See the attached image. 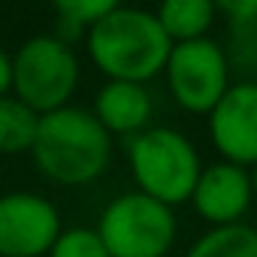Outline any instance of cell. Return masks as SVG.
<instances>
[{"label":"cell","instance_id":"6da1fadb","mask_svg":"<svg viewBox=\"0 0 257 257\" xmlns=\"http://www.w3.org/2000/svg\"><path fill=\"white\" fill-rule=\"evenodd\" d=\"M85 49L106 82L149 85L152 79L164 76L173 43L161 31L152 10L115 4L85 34Z\"/></svg>","mask_w":257,"mask_h":257},{"label":"cell","instance_id":"7a4b0ae2","mask_svg":"<svg viewBox=\"0 0 257 257\" xmlns=\"http://www.w3.org/2000/svg\"><path fill=\"white\" fill-rule=\"evenodd\" d=\"M31 158L37 170L55 185H91L112 164V137L97 124L91 109L70 103L40 115Z\"/></svg>","mask_w":257,"mask_h":257},{"label":"cell","instance_id":"3957f363","mask_svg":"<svg viewBox=\"0 0 257 257\" xmlns=\"http://www.w3.org/2000/svg\"><path fill=\"white\" fill-rule=\"evenodd\" d=\"M127 164L137 191L176 209L191 203L203 161L194 143L176 127L152 124L143 134L127 140Z\"/></svg>","mask_w":257,"mask_h":257},{"label":"cell","instance_id":"277c9868","mask_svg":"<svg viewBox=\"0 0 257 257\" xmlns=\"http://www.w3.org/2000/svg\"><path fill=\"white\" fill-rule=\"evenodd\" d=\"M82 79V64L73 46L52 34L25 40L13 55V97L37 115L70 106Z\"/></svg>","mask_w":257,"mask_h":257},{"label":"cell","instance_id":"5b68a950","mask_svg":"<svg viewBox=\"0 0 257 257\" xmlns=\"http://www.w3.org/2000/svg\"><path fill=\"white\" fill-rule=\"evenodd\" d=\"M94 230L109 257H167L176 245L179 221L170 206L127 191L109 200Z\"/></svg>","mask_w":257,"mask_h":257},{"label":"cell","instance_id":"8992f818","mask_svg":"<svg viewBox=\"0 0 257 257\" xmlns=\"http://www.w3.org/2000/svg\"><path fill=\"white\" fill-rule=\"evenodd\" d=\"M230 76L233 73H230L224 46L212 37L176 43L164 67L170 97L176 100L179 109L191 115H209L215 103L224 97V91L233 85Z\"/></svg>","mask_w":257,"mask_h":257},{"label":"cell","instance_id":"52a82bcc","mask_svg":"<svg viewBox=\"0 0 257 257\" xmlns=\"http://www.w3.org/2000/svg\"><path fill=\"white\" fill-rule=\"evenodd\" d=\"M61 212L34 191L0 197V257H46L61 236Z\"/></svg>","mask_w":257,"mask_h":257},{"label":"cell","instance_id":"ba28073f","mask_svg":"<svg viewBox=\"0 0 257 257\" xmlns=\"http://www.w3.org/2000/svg\"><path fill=\"white\" fill-rule=\"evenodd\" d=\"M209 143L221 161L242 170L257 167V79L233 82L206 115Z\"/></svg>","mask_w":257,"mask_h":257},{"label":"cell","instance_id":"9c48e42d","mask_svg":"<svg viewBox=\"0 0 257 257\" xmlns=\"http://www.w3.org/2000/svg\"><path fill=\"white\" fill-rule=\"evenodd\" d=\"M191 203H194V212L209 227L242 224V218L248 215V209L254 203L251 173L236 167V164L215 161V164L200 170Z\"/></svg>","mask_w":257,"mask_h":257},{"label":"cell","instance_id":"30bf717a","mask_svg":"<svg viewBox=\"0 0 257 257\" xmlns=\"http://www.w3.org/2000/svg\"><path fill=\"white\" fill-rule=\"evenodd\" d=\"M91 115L109 137H137L146 127H152L155 100L146 85L137 82H106L97 97Z\"/></svg>","mask_w":257,"mask_h":257},{"label":"cell","instance_id":"8fae6325","mask_svg":"<svg viewBox=\"0 0 257 257\" xmlns=\"http://www.w3.org/2000/svg\"><path fill=\"white\" fill-rule=\"evenodd\" d=\"M155 19L161 31L167 34V40L176 46V43L209 37V31L215 28L218 10L209 0H167L155 10Z\"/></svg>","mask_w":257,"mask_h":257},{"label":"cell","instance_id":"7c38bea8","mask_svg":"<svg viewBox=\"0 0 257 257\" xmlns=\"http://www.w3.org/2000/svg\"><path fill=\"white\" fill-rule=\"evenodd\" d=\"M185 257H257V227L245 221L227 227H209L191 242Z\"/></svg>","mask_w":257,"mask_h":257},{"label":"cell","instance_id":"4fadbf2b","mask_svg":"<svg viewBox=\"0 0 257 257\" xmlns=\"http://www.w3.org/2000/svg\"><path fill=\"white\" fill-rule=\"evenodd\" d=\"M40 115L19 97H0V155H31Z\"/></svg>","mask_w":257,"mask_h":257},{"label":"cell","instance_id":"5bb4252c","mask_svg":"<svg viewBox=\"0 0 257 257\" xmlns=\"http://www.w3.org/2000/svg\"><path fill=\"white\" fill-rule=\"evenodd\" d=\"M115 7V0H58L55 4V34L61 43L73 46Z\"/></svg>","mask_w":257,"mask_h":257},{"label":"cell","instance_id":"9a60e30c","mask_svg":"<svg viewBox=\"0 0 257 257\" xmlns=\"http://www.w3.org/2000/svg\"><path fill=\"white\" fill-rule=\"evenodd\" d=\"M224 55L233 70H242L245 79H257V22L251 25H227Z\"/></svg>","mask_w":257,"mask_h":257},{"label":"cell","instance_id":"2e32d148","mask_svg":"<svg viewBox=\"0 0 257 257\" xmlns=\"http://www.w3.org/2000/svg\"><path fill=\"white\" fill-rule=\"evenodd\" d=\"M46 257H109L94 227H67Z\"/></svg>","mask_w":257,"mask_h":257},{"label":"cell","instance_id":"e0dca14e","mask_svg":"<svg viewBox=\"0 0 257 257\" xmlns=\"http://www.w3.org/2000/svg\"><path fill=\"white\" fill-rule=\"evenodd\" d=\"M227 25H251L257 22V0H224L215 7Z\"/></svg>","mask_w":257,"mask_h":257},{"label":"cell","instance_id":"ac0fdd59","mask_svg":"<svg viewBox=\"0 0 257 257\" xmlns=\"http://www.w3.org/2000/svg\"><path fill=\"white\" fill-rule=\"evenodd\" d=\"M13 94V55L0 46V97Z\"/></svg>","mask_w":257,"mask_h":257},{"label":"cell","instance_id":"d6986e66","mask_svg":"<svg viewBox=\"0 0 257 257\" xmlns=\"http://www.w3.org/2000/svg\"><path fill=\"white\" fill-rule=\"evenodd\" d=\"M248 173H251V191H254V200H257V167H251Z\"/></svg>","mask_w":257,"mask_h":257}]
</instances>
